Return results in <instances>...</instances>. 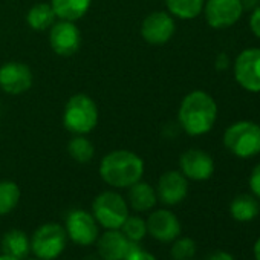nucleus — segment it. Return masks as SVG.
<instances>
[{"label": "nucleus", "instance_id": "f257e3e1", "mask_svg": "<svg viewBox=\"0 0 260 260\" xmlns=\"http://www.w3.org/2000/svg\"><path fill=\"white\" fill-rule=\"evenodd\" d=\"M178 119L187 135H205L216 124L217 104L210 93L204 90H193L184 96L179 106Z\"/></svg>", "mask_w": 260, "mask_h": 260}, {"label": "nucleus", "instance_id": "f03ea898", "mask_svg": "<svg viewBox=\"0 0 260 260\" xmlns=\"http://www.w3.org/2000/svg\"><path fill=\"white\" fill-rule=\"evenodd\" d=\"M144 175V161L130 150H113L107 153L100 164L101 179L112 188H128L141 181Z\"/></svg>", "mask_w": 260, "mask_h": 260}, {"label": "nucleus", "instance_id": "7ed1b4c3", "mask_svg": "<svg viewBox=\"0 0 260 260\" xmlns=\"http://www.w3.org/2000/svg\"><path fill=\"white\" fill-rule=\"evenodd\" d=\"M63 124L72 135H87L98 124L96 103L84 93L71 96L64 106Z\"/></svg>", "mask_w": 260, "mask_h": 260}, {"label": "nucleus", "instance_id": "20e7f679", "mask_svg": "<svg viewBox=\"0 0 260 260\" xmlns=\"http://www.w3.org/2000/svg\"><path fill=\"white\" fill-rule=\"evenodd\" d=\"M225 149L237 158L248 159L260 153V124L237 121L223 134Z\"/></svg>", "mask_w": 260, "mask_h": 260}, {"label": "nucleus", "instance_id": "39448f33", "mask_svg": "<svg viewBox=\"0 0 260 260\" xmlns=\"http://www.w3.org/2000/svg\"><path fill=\"white\" fill-rule=\"evenodd\" d=\"M103 230H119L130 214V208L127 199L121 196L118 191H103L92 202L90 211Z\"/></svg>", "mask_w": 260, "mask_h": 260}, {"label": "nucleus", "instance_id": "423d86ee", "mask_svg": "<svg viewBox=\"0 0 260 260\" xmlns=\"http://www.w3.org/2000/svg\"><path fill=\"white\" fill-rule=\"evenodd\" d=\"M68 234L63 225L46 222L31 236V252L42 260H55L68 245Z\"/></svg>", "mask_w": 260, "mask_h": 260}, {"label": "nucleus", "instance_id": "0eeeda50", "mask_svg": "<svg viewBox=\"0 0 260 260\" xmlns=\"http://www.w3.org/2000/svg\"><path fill=\"white\" fill-rule=\"evenodd\" d=\"M64 230L68 239L72 240L78 246H90L95 245L100 237V225L95 220L90 211L83 208L71 210L64 220Z\"/></svg>", "mask_w": 260, "mask_h": 260}, {"label": "nucleus", "instance_id": "6e6552de", "mask_svg": "<svg viewBox=\"0 0 260 260\" xmlns=\"http://www.w3.org/2000/svg\"><path fill=\"white\" fill-rule=\"evenodd\" d=\"M234 78L248 92H260V48L242 51L234 61Z\"/></svg>", "mask_w": 260, "mask_h": 260}, {"label": "nucleus", "instance_id": "1a4fd4ad", "mask_svg": "<svg viewBox=\"0 0 260 260\" xmlns=\"http://www.w3.org/2000/svg\"><path fill=\"white\" fill-rule=\"evenodd\" d=\"M202 11L211 28L225 29L240 20L243 7L240 0H207Z\"/></svg>", "mask_w": 260, "mask_h": 260}, {"label": "nucleus", "instance_id": "9d476101", "mask_svg": "<svg viewBox=\"0 0 260 260\" xmlns=\"http://www.w3.org/2000/svg\"><path fill=\"white\" fill-rule=\"evenodd\" d=\"M49 45L52 51L61 57H71L81 46V32L75 22L57 20L49 28Z\"/></svg>", "mask_w": 260, "mask_h": 260}, {"label": "nucleus", "instance_id": "9b49d317", "mask_svg": "<svg viewBox=\"0 0 260 260\" xmlns=\"http://www.w3.org/2000/svg\"><path fill=\"white\" fill-rule=\"evenodd\" d=\"M147 234L161 243H172L181 236L182 226L178 216L169 208L153 210L146 219Z\"/></svg>", "mask_w": 260, "mask_h": 260}, {"label": "nucleus", "instance_id": "f8f14e48", "mask_svg": "<svg viewBox=\"0 0 260 260\" xmlns=\"http://www.w3.org/2000/svg\"><path fill=\"white\" fill-rule=\"evenodd\" d=\"M155 190L158 202L166 207H175L187 198L188 179L179 170H169L161 175Z\"/></svg>", "mask_w": 260, "mask_h": 260}, {"label": "nucleus", "instance_id": "ddd939ff", "mask_svg": "<svg viewBox=\"0 0 260 260\" xmlns=\"http://www.w3.org/2000/svg\"><path fill=\"white\" fill-rule=\"evenodd\" d=\"M176 29L173 16L166 11L149 14L141 25V36L150 45H164L170 42Z\"/></svg>", "mask_w": 260, "mask_h": 260}, {"label": "nucleus", "instance_id": "4468645a", "mask_svg": "<svg viewBox=\"0 0 260 260\" xmlns=\"http://www.w3.org/2000/svg\"><path fill=\"white\" fill-rule=\"evenodd\" d=\"M179 172L191 181L202 182L213 176L214 173V161L213 158L199 149H190L181 155L179 159Z\"/></svg>", "mask_w": 260, "mask_h": 260}, {"label": "nucleus", "instance_id": "2eb2a0df", "mask_svg": "<svg viewBox=\"0 0 260 260\" xmlns=\"http://www.w3.org/2000/svg\"><path fill=\"white\" fill-rule=\"evenodd\" d=\"M32 86L31 69L20 61H8L0 66V89L10 95H20Z\"/></svg>", "mask_w": 260, "mask_h": 260}, {"label": "nucleus", "instance_id": "dca6fc26", "mask_svg": "<svg viewBox=\"0 0 260 260\" xmlns=\"http://www.w3.org/2000/svg\"><path fill=\"white\" fill-rule=\"evenodd\" d=\"M95 245L101 260H124L135 243L130 242L121 230H104Z\"/></svg>", "mask_w": 260, "mask_h": 260}, {"label": "nucleus", "instance_id": "f3484780", "mask_svg": "<svg viewBox=\"0 0 260 260\" xmlns=\"http://www.w3.org/2000/svg\"><path fill=\"white\" fill-rule=\"evenodd\" d=\"M127 193V204L128 208H132L137 213H147L152 211L158 204V196L155 187L147 182L138 181L134 185H130Z\"/></svg>", "mask_w": 260, "mask_h": 260}, {"label": "nucleus", "instance_id": "a211bd4d", "mask_svg": "<svg viewBox=\"0 0 260 260\" xmlns=\"http://www.w3.org/2000/svg\"><path fill=\"white\" fill-rule=\"evenodd\" d=\"M0 248H2V252L5 254L25 260L31 252V237L25 231L13 228L4 234L2 240H0Z\"/></svg>", "mask_w": 260, "mask_h": 260}, {"label": "nucleus", "instance_id": "6ab92c4d", "mask_svg": "<svg viewBox=\"0 0 260 260\" xmlns=\"http://www.w3.org/2000/svg\"><path fill=\"white\" fill-rule=\"evenodd\" d=\"M260 213V204L254 194H239L230 204V214L237 222H251Z\"/></svg>", "mask_w": 260, "mask_h": 260}, {"label": "nucleus", "instance_id": "aec40b11", "mask_svg": "<svg viewBox=\"0 0 260 260\" xmlns=\"http://www.w3.org/2000/svg\"><path fill=\"white\" fill-rule=\"evenodd\" d=\"M92 0H51V7L58 20L77 22L84 17Z\"/></svg>", "mask_w": 260, "mask_h": 260}, {"label": "nucleus", "instance_id": "412c9836", "mask_svg": "<svg viewBox=\"0 0 260 260\" xmlns=\"http://www.w3.org/2000/svg\"><path fill=\"white\" fill-rule=\"evenodd\" d=\"M58 19H57L51 4H37L26 14V22L34 31H46Z\"/></svg>", "mask_w": 260, "mask_h": 260}, {"label": "nucleus", "instance_id": "4be33fe9", "mask_svg": "<svg viewBox=\"0 0 260 260\" xmlns=\"http://www.w3.org/2000/svg\"><path fill=\"white\" fill-rule=\"evenodd\" d=\"M166 4L169 13L173 17L181 20H191L202 13L205 0H166Z\"/></svg>", "mask_w": 260, "mask_h": 260}, {"label": "nucleus", "instance_id": "5701e85b", "mask_svg": "<svg viewBox=\"0 0 260 260\" xmlns=\"http://www.w3.org/2000/svg\"><path fill=\"white\" fill-rule=\"evenodd\" d=\"M68 153L75 162L87 164L95 155V147L84 135H74V138L68 144Z\"/></svg>", "mask_w": 260, "mask_h": 260}, {"label": "nucleus", "instance_id": "b1692460", "mask_svg": "<svg viewBox=\"0 0 260 260\" xmlns=\"http://www.w3.org/2000/svg\"><path fill=\"white\" fill-rule=\"evenodd\" d=\"M20 188L13 181H0V216H7L16 210L20 202Z\"/></svg>", "mask_w": 260, "mask_h": 260}, {"label": "nucleus", "instance_id": "393cba45", "mask_svg": "<svg viewBox=\"0 0 260 260\" xmlns=\"http://www.w3.org/2000/svg\"><path fill=\"white\" fill-rule=\"evenodd\" d=\"M119 230L132 243H140L147 236L146 219H143L141 216H137V214H128Z\"/></svg>", "mask_w": 260, "mask_h": 260}, {"label": "nucleus", "instance_id": "a878e982", "mask_svg": "<svg viewBox=\"0 0 260 260\" xmlns=\"http://www.w3.org/2000/svg\"><path fill=\"white\" fill-rule=\"evenodd\" d=\"M198 251L196 242L191 237L179 236L172 242L170 255L173 260H191Z\"/></svg>", "mask_w": 260, "mask_h": 260}, {"label": "nucleus", "instance_id": "bb28decb", "mask_svg": "<svg viewBox=\"0 0 260 260\" xmlns=\"http://www.w3.org/2000/svg\"><path fill=\"white\" fill-rule=\"evenodd\" d=\"M124 260H158V258L152 252H149L147 249L141 248L140 243H135L132 248H130V251Z\"/></svg>", "mask_w": 260, "mask_h": 260}, {"label": "nucleus", "instance_id": "cd10ccee", "mask_svg": "<svg viewBox=\"0 0 260 260\" xmlns=\"http://www.w3.org/2000/svg\"><path fill=\"white\" fill-rule=\"evenodd\" d=\"M248 185H249L251 193L257 199H260V162L252 169V172L249 175V179H248Z\"/></svg>", "mask_w": 260, "mask_h": 260}, {"label": "nucleus", "instance_id": "c85d7f7f", "mask_svg": "<svg viewBox=\"0 0 260 260\" xmlns=\"http://www.w3.org/2000/svg\"><path fill=\"white\" fill-rule=\"evenodd\" d=\"M249 28L252 31V34L260 39V5L257 8L252 10L251 17H249Z\"/></svg>", "mask_w": 260, "mask_h": 260}, {"label": "nucleus", "instance_id": "c756f323", "mask_svg": "<svg viewBox=\"0 0 260 260\" xmlns=\"http://www.w3.org/2000/svg\"><path fill=\"white\" fill-rule=\"evenodd\" d=\"M205 260H236L233 254L226 252V251H222V249H217L214 252H211Z\"/></svg>", "mask_w": 260, "mask_h": 260}, {"label": "nucleus", "instance_id": "7c9ffc66", "mask_svg": "<svg viewBox=\"0 0 260 260\" xmlns=\"http://www.w3.org/2000/svg\"><path fill=\"white\" fill-rule=\"evenodd\" d=\"M216 69L217 71H225L228 66H230V58H228V55L226 54H219L217 57H216Z\"/></svg>", "mask_w": 260, "mask_h": 260}, {"label": "nucleus", "instance_id": "2f4dec72", "mask_svg": "<svg viewBox=\"0 0 260 260\" xmlns=\"http://www.w3.org/2000/svg\"><path fill=\"white\" fill-rule=\"evenodd\" d=\"M242 2V7H243V11H252L254 8H257L260 5V0H240Z\"/></svg>", "mask_w": 260, "mask_h": 260}, {"label": "nucleus", "instance_id": "473e14b6", "mask_svg": "<svg viewBox=\"0 0 260 260\" xmlns=\"http://www.w3.org/2000/svg\"><path fill=\"white\" fill-rule=\"evenodd\" d=\"M252 254H254V258H255V260H260V236H258V237H257V240L254 242Z\"/></svg>", "mask_w": 260, "mask_h": 260}, {"label": "nucleus", "instance_id": "72a5a7b5", "mask_svg": "<svg viewBox=\"0 0 260 260\" xmlns=\"http://www.w3.org/2000/svg\"><path fill=\"white\" fill-rule=\"evenodd\" d=\"M0 260H20V258H17V257H14V255H10V254L2 252V254H0Z\"/></svg>", "mask_w": 260, "mask_h": 260}, {"label": "nucleus", "instance_id": "f704fd0d", "mask_svg": "<svg viewBox=\"0 0 260 260\" xmlns=\"http://www.w3.org/2000/svg\"><path fill=\"white\" fill-rule=\"evenodd\" d=\"M25 260H42V258H37V257H34V258H25Z\"/></svg>", "mask_w": 260, "mask_h": 260}]
</instances>
